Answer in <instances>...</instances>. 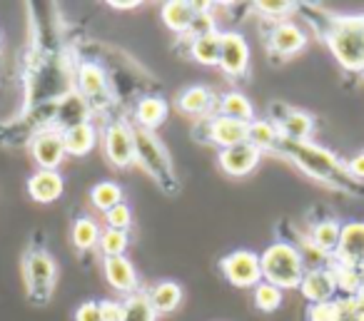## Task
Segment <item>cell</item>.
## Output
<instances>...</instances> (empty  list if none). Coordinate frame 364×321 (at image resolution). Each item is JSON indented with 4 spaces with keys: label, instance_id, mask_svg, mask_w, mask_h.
<instances>
[{
    "label": "cell",
    "instance_id": "1",
    "mask_svg": "<svg viewBox=\"0 0 364 321\" xmlns=\"http://www.w3.org/2000/svg\"><path fill=\"white\" fill-rule=\"evenodd\" d=\"M277 155L292 160L294 165L302 172H307L309 177L324 182L329 187H337V190H344L349 195H362V187L357 185V180H352V175L347 172V165L337 160L329 150L314 145V142H292L279 137L277 145Z\"/></svg>",
    "mask_w": 364,
    "mask_h": 321
},
{
    "label": "cell",
    "instance_id": "2",
    "mask_svg": "<svg viewBox=\"0 0 364 321\" xmlns=\"http://www.w3.org/2000/svg\"><path fill=\"white\" fill-rule=\"evenodd\" d=\"M324 40L344 70L364 72V16H334Z\"/></svg>",
    "mask_w": 364,
    "mask_h": 321
},
{
    "label": "cell",
    "instance_id": "3",
    "mask_svg": "<svg viewBox=\"0 0 364 321\" xmlns=\"http://www.w3.org/2000/svg\"><path fill=\"white\" fill-rule=\"evenodd\" d=\"M132 142H135V165L145 172L147 177L157 182L162 192L175 195L177 192V175L172 160L167 155L165 145L157 140L152 130H145L140 125H132Z\"/></svg>",
    "mask_w": 364,
    "mask_h": 321
},
{
    "label": "cell",
    "instance_id": "4",
    "mask_svg": "<svg viewBox=\"0 0 364 321\" xmlns=\"http://www.w3.org/2000/svg\"><path fill=\"white\" fill-rule=\"evenodd\" d=\"M262 266V281L274 284L277 289H297L307 274V264L302 259V251L289 241H274L259 254Z\"/></svg>",
    "mask_w": 364,
    "mask_h": 321
},
{
    "label": "cell",
    "instance_id": "5",
    "mask_svg": "<svg viewBox=\"0 0 364 321\" xmlns=\"http://www.w3.org/2000/svg\"><path fill=\"white\" fill-rule=\"evenodd\" d=\"M23 279H26V289L36 304H46L53 296L58 279V264L46 249H36L26 256L23 261Z\"/></svg>",
    "mask_w": 364,
    "mask_h": 321
},
{
    "label": "cell",
    "instance_id": "6",
    "mask_svg": "<svg viewBox=\"0 0 364 321\" xmlns=\"http://www.w3.org/2000/svg\"><path fill=\"white\" fill-rule=\"evenodd\" d=\"M225 279L237 289H255L262 281V266H259V254L250 249H235L228 256L220 259Z\"/></svg>",
    "mask_w": 364,
    "mask_h": 321
},
{
    "label": "cell",
    "instance_id": "7",
    "mask_svg": "<svg viewBox=\"0 0 364 321\" xmlns=\"http://www.w3.org/2000/svg\"><path fill=\"white\" fill-rule=\"evenodd\" d=\"M102 147H105V157L110 160L112 167L125 170V167L135 165V142H132V125L125 120H112L105 127L102 135Z\"/></svg>",
    "mask_w": 364,
    "mask_h": 321
},
{
    "label": "cell",
    "instance_id": "8",
    "mask_svg": "<svg viewBox=\"0 0 364 321\" xmlns=\"http://www.w3.org/2000/svg\"><path fill=\"white\" fill-rule=\"evenodd\" d=\"M250 65V45L242 33L225 31L220 33V67L225 75L242 77Z\"/></svg>",
    "mask_w": 364,
    "mask_h": 321
},
{
    "label": "cell",
    "instance_id": "9",
    "mask_svg": "<svg viewBox=\"0 0 364 321\" xmlns=\"http://www.w3.org/2000/svg\"><path fill=\"white\" fill-rule=\"evenodd\" d=\"M75 85L82 100H87L95 107H105L110 100V85H107V75L97 62H80L77 65Z\"/></svg>",
    "mask_w": 364,
    "mask_h": 321
},
{
    "label": "cell",
    "instance_id": "10",
    "mask_svg": "<svg viewBox=\"0 0 364 321\" xmlns=\"http://www.w3.org/2000/svg\"><path fill=\"white\" fill-rule=\"evenodd\" d=\"M332 256L339 264L364 269V222H349L342 227L339 244Z\"/></svg>",
    "mask_w": 364,
    "mask_h": 321
},
{
    "label": "cell",
    "instance_id": "11",
    "mask_svg": "<svg viewBox=\"0 0 364 321\" xmlns=\"http://www.w3.org/2000/svg\"><path fill=\"white\" fill-rule=\"evenodd\" d=\"M31 155L41 170H58V165L65 157L63 135L55 130H43L31 140Z\"/></svg>",
    "mask_w": 364,
    "mask_h": 321
},
{
    "label": "cell",
    "instance_id": "12",
    "mask_svg": "<svg viewBox=\"0 0 364 321\" xmlns=\"http://www.w3.org/2000/svg\"><path fill=\"white\" fill-rule=\"evenodd\" d=\"M259 160H262V152L250 142H242L220 152V170L230 177H247L259 165Z\"/></svg>",
    "mask_w": 364,
    "mask_h": 321
},
{
    "label": "cell",
    "instance_id": "13",
    "mask_svg": "<svg viewBox=\"0 0 364 321\" xmlns=\"http://www.w3.org/2000/svg\"><path fill=\"white\" fill-rule=\"evenodd\" d=\"M102 274H105L107 284L115 291L125 296H132L140 291L137 284V271L127 256H112V259H102Z\"/></svg>",
    "mask_w": 364,
    "mask_h": 321
},
{
    "label": "cell",
    "instance_id": "14",
    "mask_svg": "<svg viewBox=\"0 0 364 321\" xmlns=\"http://www.w3.org/2000/svg\"><path fill=\"white\" fill-rule=\"evenodd\" d=\"M267 45L274 55L292 58V55H297V53H302V48L307 45V38H304V33L299 31L294 23L282 21L272 28V33H269V38H267Z\"/></svg>",
    "mask_w": 364,
    "mask_h": 321
},
{
    "label": "cell",
    "instance_id": "15",
    "mask_svg": "<svg viewBox=\"0 0 364 321\" xmlns=\"http://www.w3.org/2000/svg\"><path fill=\"white\" fill-rule=\"evenodd\" d=\"M63 175L58 170H38L28 180V195L41 205H53L63 197Z\"/></svg>",
    "mask_w": 364,
    "mask_h": 321
},
{
    "label": "cell",
    "instance_id": "16",
    "mask_svg": "<svg viewBox=\"0 0 364 321\" xmlns=\"http://www.w3.org/2000/svg\"><path fill=\"white\" fill-rule=\"evenodd\" d=\"M247 122H240V120H230V117L223 115H215L213 120L208 122V135L215 145H220L223 150L235 145H242L247 142Z\"/></svg>",
    "mask_w": 364,
    "mask_h": 321
},
{
    "label": "cell",
    "instance_id": "17",
    "mask_svg": "<svg viewBox=\"0 0 364 321\" xmlns=\"http://www.w3.org/2000/svg\"><path fill=\"white\" fill-rule=\"evenodd\" d=\"M304 299L312 301V304H322V301H332L334 291H337V284H334V276H332V269H312L304 274L302 284Z\"/></svg>",
    "mask_w": 364,
    "mask_h": 321
},
{
    "label": "cell",
    "instance_id": "18",
    "mask_svg": "<svg viewBox=\"0 0 364 321\" xmlns=\"http://www.w3.org/2000/svg\"><path fill=\"white\" fill-rule=\"evenodd\" d=\"M63 145H65V155L85 157L97 145L95 125L92 122H75V125H70L63 132Z\"/></svg>",
    "mask_w": 364,
    "mask_h": 321
},
{
    "label": "cell",
    "instance_id": "19",
    "mask_svg": "<svg viewBox=\"0 0 364 321\" xmlns=\"http://www.w3.org/2000/svg\"><path fill=\"white\" fill-rule=\"evenodd\" d=\"M279 137L284 140H292V142H309L314 132V120L307 115V112H299V110H289L287 115L282 117V122L277 125Z\"/></svg>",
    "mask_w": 364,
    "mask_h": 321
},
{
    "label": "cell",
    "instance_id": "20",
    "mask_svg": "<svg viewBox=\"0 0 364 321\" xmlns=\"http://www.w3.org/2000/svg\"><path fill=\"white\" fill-rule=\"evenodd\" d=\"M147 296H150V304L155 306L157 314H172L182 301V286L170 279L157 281V284L147 291Z\"/></svg>",
    "mask_w": 364,
    "mask_h": 321
},
{
    "label": "cell",
    "instance_id": "21",
    "mask_svg": "<svg viewBox=\"0 0 364 321\" xmlns=\"http://www.w3.org/2000/svg\"><path fill=\"white\" fill-rule=\"evenodd\" d=\"M167 117V102L162 97L147 95L137 102L135 107V125L145 127V130H155L157 125H162Z\"/></svg>",
    "mask_w": 364,
    "mask_h": 321
},
{
    "label": "cell",
    "instance_id": "22",
    "mask_svg": "<svg viewBox=\"0 0 364 321\" xmlns=\"http://www.w3.org/2000/svg\"><path fill=\"white\" fill-rule=\"evenodd\" d=\"M339 234H342V224L337 219H324V222H317L309 234V244L319 251L322 256L327 254H334L339 244Z\"/></svg>",
    "mask_w": 364,
    "mask_h": 321
},
{
    "label": "cell",
    "instance_id": "23",
    "mask_svg": "<svg viewBox=\"0 0 364 321\" xmlns=\"http://www.w3.org/2000/svg\"><path fill=\"white\" fill-rule=\"evenodd\" d=\"M213 92L203 85H193L188 90H182L177 97V107H180L185 115H208L213 110Z\"/></svg>",
    "mask_w": 364,
    "mask_h": 321
},
{
    "label": "cell",
    "instance_id": "24",
    "mask_svg": "<svg viewBox=\"0 0 364 321\" xmlns=\"http://www.w3.org/2000/svg\"><path fill=\"white\" fill-rule=\"evenodd\" d=\"M218 115L230 117V120H240V122H252L255 120V107L242 92H225L218 102Z\"/></svg>",
    "mask_w": 364,
    "mask_h": 321
},
{
    "label": "cell",
    "instance_id": "25",
    "mask_svg": "<svg viewBox=\"0 0 364 321\" xmlns=\"http://www.w3.org/2000/svg\"><path fill=\"white\" fill-rule=\"evenodd\" d=\"M195 18V8L193 3H180V0H170L162 6V23L170 28L172 33H180L185 36Z\"/></svg>",
    "mask_w": 364,
    "mask_h": 321
},
{
    "label": "cell",
    "instance_id": "26",
    "mask_svg": "<svg viewBox=\"0 0 364 321\" xmlns=\"http://www.w3.org/2000/svg\"><path fill=\"white\" fill-rule=\"evenodd\" d=\"M247 142L259 152H274L279 145V130L272 120H252L247 127Z\"/></svg>",
    "mask_w": 364,
    "mask_h": 321
},
{
    "label": "cell",
    "instance_id": "27",
    "mask_svg": "<svg viewBox=\"0 0 364 321\" xmlns=\"http://www.w3.org/2000/svg\"><path fill=\"white\" fill-rule=\"evenodd\" d=\"M100 227H97L95 219H90V217H77L75 222H73V244H75V249L80 251H87L92 249V246H97V241H100Z\"/></svg>",
    "mask_w": 364,
    "mask_h": 321
},
{
    "label": "cell",
    "instance_id": "28",
    "mask_svg": "<svg viewBox=\"0 0 364 321\" xmlns=\"http://www.w3.org/2000/svg\"><path fill=\"white\" fill-rule=\"evenodd\" d=\"M190 55L200 65H220V33L203 38H193L190 43Z\"/></svg>",
    "mask_w": 364,
    "mask_h": 321
},
{
    "label": "cell",
    "instance_id": "29",
    "mask_svg": "<svg viewBox=\"0 0 364 321\" xmlns=\"http://www.w3.org/2000/svg\"><path fill=\"white\" fill-rule=\"evenodd\" d=\"M90 202H92V207H95V210L110 212L112 207L120 205V202H122L120 185H117V182H110V180L97 182V185L90 190Z\"/></svg>",
    "mask_w": 364,
    "mask_h": 321
},
{
    "label": "cell",
    "instance_id": "30",
    "mask_svg": "<svg viewBox=\"0 0 364 321\" xmlns=\"http://www.w3.org/2000/svg\"><path fill=\"white\" fill-rule=\"evenodd\" d=\"M127 244H130V236H127L125 229H102L100 232V241H97V249L105 259H112V256H125Z\"/></svg>",
    "mask_w": 364,
    "mask_h": 321
},
{
    "label": "cell",
    "instance_id": "31",
    "mask_svg": "<svg viewBox=\"0 0 364 321\" xmlns=\"http://www.w3.org/2000/svg\"><path fill=\"white\" fill-rule=\"evenodd\" d=\"M155 319H157V311L150 304V296L145 291H137V294L125 299V319L122 321H155Z\"/></svg>",
    "mask_w": 364,
    "mask_h": 321
},
{
    "label": "cell",
    "instance_id": "32",
    "mask_svg": "<svg viewBox=\"0 0 364 321\" xmlns=\"http://www.w3.org/2000/svg\"><path fill=\"white\" fill-rule=\"evenodd\" d=\"M332 276H334V284H337L339 291H344L347 296H357L359 289H362V274L359 269L354 266H347V264H334L332 266Z\"/></svg>",
    "mask_w": 364,
    "mask_h": 321
},
{
    "label": "cell",
    "instance_id": "33",
    "mask_svg": "<svg viewBox=\"0 0 364 321\" xmlns=\"http://www.w3.org/2000/svg\"><path fill=\"white\" fill-rule=\"evenodd\" d=\"M255 306L264 314H272L282 306V289H277L274 284H267V281H259L255 286Z\"/></svg>",
    "mask_w": 364,
    "mask_h": 321
},
{
    "label": "cell",
    "instance_id": "34",
    "mask_svg": "<svg viewBox=\"0 0 364 321\" xmlns=\"http://www.w3.org/2000/svg\"><path fill=\"white\" fill-rule=\"evenodd\" d=\"M213 33H220L218 26H215L213 13H210V11H200V13L195 11V18H193V23H190V28H188V33H185V36L203 38V36H213Z\"/></svg>",
    "mask_w": 364,
    "mask_h": 321
},
{
    "label": "cell",
    "instance_id": "35",
    "mask_svg": "<svg viewBox=\"0 0 364 321\" xmlns=\"http://www.w3.org/2000/svg\"><path fill=\"white\" fill-rule=\"evenodd\" d=\"M309 321H342L337 301H322V304H309L307 309Z\"/></svg>",
    "mask_w": 364,
    "mask_h": 321
},
{
    "label": "cell",
    "instance_id": "36",
    "mask_svg": "<svg viewBox=\"0 0 364 321\" xmlns=\"http://www.w3.org/2000/svg\"><path fill=\"white\" fill-rule=\"evenodd\" d=\"M105 222L110 229H125L132 224V212L130 207L125 205V202H120V205H115L110 212H105Z\"/></svg>",
    "mask_w": 364,
    "mask_h": 321
},
{
    "label": "cell",
    "instance_id": "37",
    "mask_svg": "<svg viewBox=\"0 0 364 321\" xmlns=\"http://www.w3.org/2000/svg\"><path fill=\"white\" fill-rule=\"evenodd\" d=\"M255 6H257V11L267 18H284L294 11V3H287V0H259V3H255Z\"/></svg>",
    "mask_w": 364,
    "mask_h": 321
},
{
    "label": "cell",
    "instance_id": "38",
    "mask_svg": "<svg viewBox=\"0 0 364 321\" xmlns=\"http://www.w3.org/2000/svg\"><path fill=\"white\" fill-rule=\"evenodd\" d=\"M100 316L102 321H122L125 319V301H117V299L100 301Z\"/></svg>",
    "mask_w": 364,
    "mask_h": 321
},
{
    "label": "cell",
    "instance_id": "39",
    "mask_svg": "<svg viewBox=\"0 0 364 321\" xmlns=\"http://www.w3.org/2000/svg\"><path fill=\"white\" fill-rule=\"evenodd\" d=\"M75 321H102L100 301H85L75 309Z\"/></svg>",
    "mask_w": 364,
    "mask_h": 321
},
{
    "label": "cell",
    "instance_id": "40",
    "mask_svg": "<svg viewBox=\"0 0 364 321\" xmlns=\"http://www.w3.org/2000/svg\"><path fill=\"white\" fill-rule=\"evenodd\" d=\"M347 172H349V175H352V180L364 182V152H359V155H354L352 160L347 162Z\"/></svg>",
    "mask_w": 364,
    "mask_h": 321
},
{
    "label": "cell",
    "instance_id": "41",
    "mask_svg": "<svg viewBox=\"0 0 364 321\" xmlns=\"http://www.w3.org/2000/svg\"><path fill=\"white\" fill-rule=\"evenodd\" d=\"M107 6H112L115 11H132V8H137L140 3H137V0H127V3H117V0H112V3H107Z\"/></svg>",
    "mask_w": 364,
    "mask_h": 321
},
{
    "label": "cell",
    "instance_id": "42",
    "mask_svg": "<svg viewBox=\"0 0 364 321\" xmlns=\"http://www.w3.org/2000/svg\"><path fill=\"white\" fill-rule=\"evenodd\" d=\"M357 296H359V301H362V306H364V286L359 289V294H357Z\"/></svg>",
    "mask_w": 364,
    "mask_h": 321
},
{
    "label": "cell",
    "instance_id": "43",
    "mask_svg": "<svg viewBox=\"0 0 364 321\" xmlns=\"http://www.w3.org/2000/svg\"><path fill=\"white\" fill-rule=\"evenodd\" d=\"M342 321H359V319H357V316H344Z\"/></svg>",
    "mask_w": 364,
    "mask_h": 321
},
{
    "label": "cell",
    "instance_id": "44",
    "mask_svg": "<svg viewBox=\"0 0 364 321\" xmlns=\"http://www.w3.org/2000/svg\"><path fill=\"white\" fill-rule=\"evenodd\" d=\"M357 319H359V321H364V309H362V311H359V314H357Z\"/></svg>",
    "mask_w": 364,
    "mask_h": 321
},
{
    "label": "cell",
    "instance_id": "45",
    "mask_svg": "<svg viewBox=\"0 0 364 321\" xmlns=\"http://www.w3.org/2000/svg\"><path fill=\"white\" fill-rule=\"evenodd\" d=\"M359 274H362V286H364V269H359Z\"/></svg>",
    "mask_w": 364,
    "mask_h": 321
},
{
    "label": "cell",
    "instance_id": "46",
    "mask_svg": "<svg viewBox=\"0 0 364 321\" xmlns=\"http://www.w3.org/2000/svg\"><path fill=\"white\" fill-rule=\"evenodd\" d=\"M0 43H3V36H0Z\"/></svg>",
    "mask_w": 364,
    "mask_h": 321
}]
</instances>
